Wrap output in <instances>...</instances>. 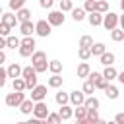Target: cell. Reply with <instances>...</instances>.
Wrapping results in <instances>:
<instances>
[{"instance_id": "40", "label": "cell", "mask_w": 124, "mask_h": 124, "mask_svg": "<svg viewBox=\"0 0 124 124\" xmlns=\"http://www.w3.org/2000/svg\"><path fill=\"white\" fill-rule=\"evenodd\" d=\"M93 45V39L89 37V35H81V39H79V46H91Z\"/></svg>"}, {"instance_id": "29", "label": "cell", "mask_w": 124, "mask_h": 124, "mask_svg": "<svg viewBox=\"0 0 124 124\" xmlns=\"http://www.w3.org/2000/svg\"><path fill=\"white\" fill-rule=\"evenodd\" d=\"M89 72H91V68H89L87 62H81V64L78 66V78H87Z\"/></svg>"}, {"instance_id": "1", "label": "cell", "mask_w": 124, "mask_h": 124, "mask_svg": "<svg viewBox=\"0 0 124 124\" xmlns=\"http://www.w3.org/2000/svg\"><path fill=\"white\" fill-rule=\"evenodd\" d=\"M31 66H33V70H35L37 74H43V72H46V68H48L46 54H45L43 50H35V52L31 54Z\"/></svg>"}, {"instance_id": "14", "label": "cell", "mask_w": 124, "mask_h": 124, "mask_svg": "<svg viewBox=\"0 0 124 124\" xmlns=\"http://www.w3.org/2000/svg\"><path fill=\"white\" fill-rule=\"evenodd\" d=\"M62 83H64V79H62V76H60V74H52V76L48 78V81H46V85H48V87H52V89L62 87Z\"/></svg>"}, {"instance_id": "18", "label": "cell", "mask_w": 124, "mask_h": 124, "mask_svg": "<svg viewBox=\"0 0 124 124\" xmlns=\"http://www.w3.org/2000/svg\"><path fill=\"white\" fill-rule=\"evenodd\" d=\"M0 21L6 23L8 27H16V25H17V17H16L14 14H2V16H0Z\"/></svg>"}, {"instance_id": "11", "label": "cell", "mask_w": 124, "mask_h": 124, "mask_svg": "<svg viewBox=\"0 0 124 124\" xmlns=\"http://www.w3.org/2000/svg\"><path fill=\"white\" fill-rule=\"evenodd\" d=\"M19 33L23 35V37H31L33 33H35V23L29 19V21H21L19 23Z\"/></svg>"}, {"instance_id": "19", "label": "cell", "mask_w": 124, "mask_h": 124, "mask_svg": "<svg viewBox=\"0 0 124 124\" xmlns=\"http://www.w3.org/2000/svg\"><path fill=\"white\" fill-rule=\"evenodd\" d=\"M87 21H89V25L97 27V25H101V21H103V14H99V12H91V14L87 16Z\"/></svg>"}, {"instance_id": "44", "label": "cell", "mask_w": 124, "mask_h": 124, "mask_svg": "<svg viewBox=\"0 0 124 124\" xmlns=\"http://www.w3.org/2000/svg\"><path fill=\"white\" fill-rule=\"evenodd\" d=\"M39 4H41V8H46V10H48V8H52V4H54V0H41Z\"/></svg>"}, {"instance_id": "8", "label": "cell", "mask_w": 124, "mask_h": 124, "mask_svg": "<svg viewBox=\"0 0 124 124\" xmlns=\"http://www.w3.org/2000/svg\"><path fill=\"white\" fill-rule=\"evenodd\" d=\"M50 31H52V27L48 25L46 19H39V21L35 23V33H37L39 37H48Z\"/></svg>"}, {"instance_id": "4", "label": "cell", "mask_w": 124, "mask_h": 124, "mask_svg": "<svg viewBox=\"0 0 124 124\" xmlns=\"http://www.w3.org/2000/svg\"><path fill=\"white\" fill-rule=\"evenodd\" d=\"M101 25H103L107 31L118 27V14H114V12H107V14H103V21H101Z\"/></svg>"}, {"instance_id": "37", "label": "cell", "mask_w": 124, "mask_h": 124, "mask_svg": "<svg viewBox=\"0 0 124 124\" xmlns=\"http://www.w3.org/2000/svg\"><path fill=\"white\" fill-rule=\"evenodd\" d=\"M19 45H21V46H35V39H33V35H31V37H23V39H19Z\"/></svg>"}, {"instance_id": "7", "label": "cell", "mask_w": 124, "mask_h": 124, "mask_svg": "<svg viewBox=\"0 0 124 124\" xmlns=\"http://www.w3.org/2000/svg\"><path fill=\"white\" fill-rule=\"evenodd\" d=\"M50 110H48V107H46V103L45 101H37L35 105H33V116L35 118H46V114H48Z\"/></svg>"}, {"instance_id": "48", "label": "cell", "mask_w": 124, "mask_h": 124, "mask_svg": "<svg viewBox=\"0 0 124 124\" xmlns=\"http://www.w3.org/2000/svg\"><path fill=\"white\" fill-rule=\"evenodd\" d=\"M95 124H107V122H105V120H101V118H99V120H97V122H95Z\"/></svg>"}, {"instance_id": "49", "label": "cell", "mask_w": 124, "mask_h": 124, "mask_svg": "<svg viewBox=\"0 0 124 124\" xmlns=\"http://www.w3.org/2000/svg\"><path fill=\"white\" fill-rule=\"evenodd\" d=\"M16 124H27V120H19V122H16Z\"/></svg>"}, {"instance_id": "39", "label": "cell", "mask_w": 124, "mask_h": 124, "mask_svg": "<svg viewBox=\"0 0 124 124\" xmlns=\"http://www.w3.org/2000/svg\"><path fill=\"white\" fill-rule=\"evenodd\" d=\"M74 8L72 0H60V12H70Z\"/></svg>"}, {"instance_id": "35", "label": "cell", "mask_w": 124, "mask_h": 124, "mask_svg": "<svg viewBox=\"0 0 124 124\" xmlns=\"http://www.w3.org/2000/svg\"><path fill=\"white\" fill-rule=\"evenodd\" d=\"M81 91H83L85 95H93V93H95V85H93V83H91L89 79H85V83H83Z\"/></svg>"}, {"instance_id": "23", "label": "cell", "mask_w": 124, "mask_h": 124, "mask_svg": "<svg viewBox=\"0 0 124 124\" xmlns=\"http://www.w3.org/2000/svg\"><path fill=\"white\" fill-rule=\"evenodd\" d=\"M99 105H101L99 99L93 97V95H91V97H85V101H83V107H85L87 110H89V108H99Z\"/></svg>"}, {"instance_id": "5", "label": "cell", "mask_w": 124, "mask_h": 124, "mask_svg": "<svg viewBox=\"0 0 124 124\" xmlns=\"http://www.w3.org/2000/svg\"><path fill=\"white\" fill-rule=\"evenodd\" d=\"M64 19H66V16H64V12H60V10H52V12H48V16H46V21H48L50 27L62 25Z\"/></svg>"}, {"instance_id": "17", "label": "cell", "mask_w": 124, "mask_h": 124, "mask_svg": "<svg viewBox=\"0 0 124 124\" xmlns=\"http://www.w3.org/2000/svg\"><path fill=\"white\" fill-rule=\"evenodd\" d=\"M33 105H35V103H33L31 99H23L17 108L21 110V114H31V112H33Z\"/></svg>"}, {"instance_id": "47", "label": "cell", "mask_w": 124, "mask_h": 124, "mask_svg": "<svg viewBox=\"0 0 124 124\" xmlns=\"http://www.w3.org/2000/svg\"><path fill=\"white\" fill-rule=\"evenodd\" d=\"M2 62H6V54L0 50V66H2Z\"/></svg>"}, {"instance_id": "15", "label": "cell", "mask_w": 124, "mask_h": 124, "mask_svg": "<svg viewBox=\"0 0 124 124\" xmlns=\"http://www.w3.org/2000/svg\"><path fill=\"white\" fill-rule=\"evenodd\" d=\"M58 116H60L62 120H70V118L74 116V107H70V105H62L60 110H58Z\"/></svg>"}, {"instance_id": "28", "label": "cell", "mask_w": 124, "mask_h": 124, "mask_svg": "<svg viewBox=\"0 0 124 124\" xmlns=\"http://www.w3.org/2000/svg\"><path fill=\"white\" fill-rule=\"evenodd\" d=\"M46 70H50L52 74H60V72H62V62H60V60H50Z\"/></svg>"}, {"instance_id": "33", "label": "cell", "mask_w": 124, "mask_h": 124, "mask_svg": "<svg viewBox=\"0 0 124 124\" xmlns=\"http://www.w3.org/2000/svg\"><path fill=\"white\" fill-rule=\"evenodd\" d=\"M45 120H46L48 124H62V118L58 116V112H48Z\"/></svg>"}, {"instance_id": "16", "label": "cell", "mask_w": 124, "mask_h": 124, "mask_svg": "<svg viewBox=\"0 0 124 124\" xmlns=\"http://www.w3.org/2000/svg\"><path fill=\"white\" fill-rule=\"evenodd\" d=\"M116 74H118V72H116V68H114V66H105V70H103V74H101V76L110 83L112 79H116Z\"/></svg>"}, {"instance_id": "3", "label": "cell", "mask_w": 124, "mask_h": 124, "mask_svg": "<svg viewBox=\"0 0 124 124\" xmlns=\"http://www.w3.org/2000/svg\"><path fill=\"white\" fill-rule=\"evenodd\" d=\"M23 99H25V93H23V91H14V93H8V95H6L4 103H6V107H10V108H17Z\"/></svg>"}, {"instance_id": "25", "label": "cell", "mask_w": 124, "mask_h": 124, "mask_svg": "<svg viewBox=\"0 0 124 124\" xmlns=\"http://www.w3.org/2000/svg\"><path fill=\"white\" fill-rule=\"evenodd\" d=\"M95 12L107 14V12H108V2H107V0H95Z\"/></svg>"}, {"instance_id": "12", "label": "cell", "mask_w": 124, "mask_h": 124, "mask_svg": "<svg viewBox=\"0 0 124 124\" xmlns=\"http://www.w3.org/2000/svg\"><path fill=\"white\" fill-rule=\"evenodd\" d=\"M16 17H17V23H21V21H29L31 19V10L29 8H19L17 12H16Z\"/></svg>"}, {"instance_id": "13", "label": "cell", "mask_w": 124, "mask_h": 124, "mask_svg": "<svg viewBox=\"0 0 124 124\" xmlns=\"http://www.w3.org/2000/svg\"><path fill=\"white\" fill-rule=\"evenodd\" d=\"M6 74H8V78H19L21 76V66L17 64V62H14V64H10L8 68H6Z\"/></svg>"}, {"instance_id": "22", "label": "cell", "mask_w": 124, "mask_h": 124, "mask_svg": "<svg viewBox=\"0 0 124 124\" xmlns=\"http://www.w3.org/2000/svg\"><path fill=\"white\" fill-rule=\"evenodd\" d=\"M103 91H105V95H107L108 99H112V101H114V99H118V95H120L118 87H116V85H110V83H108V85H107Z\"/></svg>"}, {"instance_id": "6", "label": "cell", "mask_w": 124, "mask_h": 124, "mask_svg": "<svg viewBox=\"0 0 124 124\" xmlns=\"http://www.w3.org/2000/svg\"><path fill=\"white\" fill-rule=\"evenodd\" d=\"M87 79L95 85V89H105V87L108 85V81H107L99 72H89V74H87Z\"/></svg>"}, {"instance_id": "30", "label": "cell", "mask_w": 124, "mask_h": 124, "mask_svg": "<svg viewBox=\"0 0 124 124\" xmlns=\"http://www.w3.org/2000/svg\"><path fill=\"white\" fill-rule=\"evenodd\" d=\"M85 114H87V108H85L83 105L74 107V116H76V120H83V118H85Z\"/></svg>"}, {"instance_id": "27", "label": "cell", "mask_w": 124, "mask_h": 124, "mask_svg": "<svg viewBox=\"0 0 124 124\" xmlns=\"http://www.w3.org/2000/svg\"><path fill=\"white\" fill-rule=\"evenodd\" d=\"M110 39H112V41H116V43L124 41V31H122V29H118V27L110 29Z\"/></svg>"}, {"instance_id": "10", "label": "cell", "mask_w": 124, "mask_h": 124, "mask_svg": "<svg viewBox=\"0 0 124 124\" xmlns=\"http://www.w3.org/2000/svg\"><path fill=\"white\" fill-rule=\"evenodd\" d=\"M83 101H85V93L83 91H70L68 93V103L72 107H79V105H83Z\"/></svg>"}, {"instance_id": "24", "label": "cell", "mask_w": 124, "mask_h": 124, "mask_svg": "<svg viewBox=\"0 0 124 124\" xmlns=\"http://www.w3.org/2000/svg\"><path fill=\"white\" fill-rule=\"evenodd\" d=\"M70 12H72V19H74V21L85 19V10H83V8H72Z\"/></svg>"}, {"instance_id": "31", "label": "cell", "mask_w": 124, "mask_h": 124, "mask_svg": "<svg viewBox=\"0 0 124 124\" xmlns=\"http://www.w3.org/2000/svg\"><path fill=\"white\" fill-rule=\"evenodd\" d=\"M12 85H14V91H25V81H23V78H14Z\"/></svg>"}, {"instance_id": "42", "label": "cell", "mask_w": 124, "mask_h": 124, "mask_svg": "<svg viewBox=\"0 0 124 124\" xmlns=\"http://www.w3.org/2000/svg\"><path fill=\"white\" fill-rule=\"evenodd\" d=\"M10 29H12V27H8L6 23L0 21V37H8V35H10Z\"/></svg>"}, {"instance_id": "2", "label": "cell", "mask_w": 124, "mask_h": 124, "mask_svg": "<svg viewBox=\"0 0 124 124\" xmlns=\"http://www.w3.org/2000/svg\"><path fill=\"white\" fill-rule=\"evenodd\" d=\"M19 78H23V81H25V89H33L35 85H37V72L33 70V66H25V68H21V76Z\"/></svg>"}, {"instance_id": "26", "label": "cell", "mask_w": 124, "mask_h": 124, "mask_svg": "<svg viewBox=\"0 0 124 124\" xmlns=\"http://www.w3.org/2000/svg\"><path fill=\"white\" fill-rule=\"evenodd\" d=\"M6 46H8V48H14V50L19 48V39H17L16 35H8V37H6Z\"/></svg>"}, {"instance_id": "51", "label": "cell", "mask_w": 124, "mask_h": 124, "mask_svg": "<svg viewBox=\"0 0 124 124\" xmlns=\"http://www.w3.org/2000/svg\"><path fill=\"white\" fill-rule=\"evenodd\" d=\"M2 14H4V12H2V8H0V16H2Z\"/></svg>"}, {"instance_id": "20", "label": "cell", "mask_w": 124, "mask_h": 124, "mask_svg": "<svg viewBox=\"0 0 124 124\" xmlns=\"http://www.w3.org/2000/svg\"><path fill=\"white\" fill-rule=\"evenodd\" d=\"M105 50H107V46H105L103 43H93V45L89 46V52H91V56H101Z\"/></svg>"}, {"instance_id": "21", "label": "cell", "mask_w": 124, "mask_h": 124, "mask_svg": "<svg viewBox=\"0 0 124 124\" xmlns=\"http://www.w3.org/2000/svg\"><path fill=\"white\" fill-rule=\"evenodd\" d=\"M99 58H101V64H103V66H112V64H114V60H116V56H114L112 52H107V50H105Z\"/></svg>"}, {"instance_id": "41", "label": "cell", "mask_w": 124, "mask_h": 124, "mask_svg": "<svg viewBox=\"0 0 124 124\" xmlns=\"http://www.w3.org/2000/svg\"><path fill=\"white\" fill-rule=\"evenodd\" d=\"M83 10H85V14H91V12H95V0H85V4H83Z\"/></svg>"}, {"instance_id": "32", "label": "cell", "mask_w": 124, "mask_h": 124, "mask_svg": "<svg viewBox=\"0 0 124 124\" xmlns=\"http://www.w3.org/2000/svg\"><path fill=\"white\" fill-rule=\"evenodd\" d=\"M54 101L62 107V105H68V93H64V91H58L56 95H54Z\"/></svg>"}, {"instance_id": "45", "label": "cell", "mask_w": 124, "mask_h": 124, "mask_svg": "<svg viewBox=\"0 0 124 124\" xmlns=\"http://www.w3.org/2000/svg\"><path fill=\"white\" fill-rule=\"evenodd\" d=\"M114 122H116V124H124V112H118V114L114 116Z\"/></svg>"}, {"instance_id": "50", "label": "cell", "mask_w": 124, "mask_h": 124, "mask_svg": "<svg viewBox=\"0 0 124 124\" xmlns=\"http://www.w3.org/2000/svg\"><path fill=\"white\" fill-rule=\"evenodd\" d=\"M107 124H116V122H107Z\"/></svg>"}, {"instance_id": "36", "label": "cell", "mask_w": 124, "mask_h": 124, "mask_svg": "<svg viewBox=\"0 0 124 124\" xmlns=\"http://www.w3.org/2000/svg\"><path fill=\"white\" fill-rule=\"evenodd\" d=\"M8 6H10V10H19V8H23L25 6V0H10L8 2Z\"/></svg>"}, {"instance_id": "46", "label": "cell", "mask_w": 124, "mask_h": 124, "mask_svg": "<svg viewBox=\"0 0 124 124\" xmlns=\"http://www.w3.org/2000/svg\"><path fill=\"white\" fill-rule=\"evenodd\" d=\"M6 46V37H0V50Z\"/></svg>"}, {"instance_id": "43", "label": "cell", "mask_w": 124, "mask_h": 124, "mask_svg": "<svg viewBox=\"0 0 124 124\" xmlns=\"http://www.w3.org/2000/svg\"><path fill=\"white\" fill-rule=\"evenodd\" d=\"M6 78H8L6 68H2V66H0V87H4V85H6Z\"/></svg>"}, {"instance_id": "38", "label": "cell", "mask_w": 124, "mask_h": 124, "mask_svg": "<svg viewBox=\"0 0 124 124\" xmlns=\"http://www.w3.org/2000/svg\"><path fill=\"white\" fill-rule=\"evenodd\" d=\"M78 54H79V58H81V60H87V58L91 56V52H89V46H79Z\"/></svg>"}, {"instance_id": "9", "label": "cell", "mask_w": 124, "mask_h": 124, "mask_svg": "<svg viewBox=\"0 0 124 124\" xmlns=\"http://www.w3.org/2000/svg\"><path fill=\"white\" fill-rule=\"evenodd\" d=\"M45 97H46V85H35L33 89H31V101L33 103H37V101H45Z\"/></svg>"}, {"instance_id": "34", "label": "cell", "mask_w": 124, "mask_h": 124, "mask_svg": "<svg viewBox=\"0 0 124 124\" xmlns=\"http://www.w3.org/2000/svg\"><path fill=\"white\" fill-rule=\"evenodd\" d=\"M19 56H23V58H27V56H31L33 52H35V46H21L19 45Z\"/></svg>"}]
</instances>
